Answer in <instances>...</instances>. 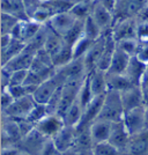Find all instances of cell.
<instances>
[{
	"instance_id": "50",
	"label": "cell",
	"mask_w": 148,
	"mask_h": 155,
	"mask_svg": "<svg viewBox=\"0 0 148 155\" xmlns=\"http://www.w3.org/2000/svg\"><path fill=\"white\" fill-rule=\"evenodd\" d=\"M145 130H148V105H145Z\"/></svg>"
},
{
	"instance_id": "23",
	"label": "cell",
	"mask_w": 148,
	"mask_h": 155,
	"mask_svg": "<svg viewBox=\"0 0 148 155\" xmlns=\"http://www.w3.org/2000/svg\"><path fill=\"white\" fill-rule=\"evenodd\" d=\"M146 68H147V65L143 64L134 56V57H131L129 66L124 74L129 78V80L133 84L140 86V81H141V78L146 71Z\"/></svg>"
},
{
	"instance_id": "37",
	"label": "cell",
	"mask_w": 148,
	"mask_h": 155,
	"mask_svg": "<svg viewBox=\"0 0 148 155\" xmlns=\"http://www.w3.org/2000/svg\"><path fill=\"white\" fill-rule=\"evenodd\" d=\"M89 75V74H88ZM87 75L86 80H84V84L81 87V89L79 91V95H77V101L79 103L82 105V108H86L89 102L94 98L93 96V93H91V88H90V84H89V77Z\"/></svg>"
},
{
	"instance_id": "6",
	"label": "cell",
	"mask_w": 148,
	"mask_h": 155,
	"mask_svg": "<svg viewBox=\"0 0 148 155\" xmlns=\"http://www.w3.org/2000/svg\"><path fill=\"white\" fill-rule=\"evenodd\" d=\"M123 122L131 137L145 131V105L126 111Z\"/></svg>"
},
{
	"instance_id": "22",
	"label": "cell",
	"mask_w": 148,
	"mask_h": 155,
	"mask_svg": "<svg viewBox=\"0 0 148 155\" xmlns=\"http://www.w3.org/2000/svg\"><path fill=\"white\" fill-rule=\"evenodd\" d=\"M131 60V56L129 53H126L125 51L120 50L119 48H117L115 53H113V57L111 60V65H110L109 71L107 73H111V74H124L129 63Z\"/></svg>"
},
{
	"instance_id": "2",
	"label": "cell",
	"mask_w": 148,
	"mask_h": 155,
	"mask_svg": "<svg viewBox=\"0 0 148 155\" xmlns=\"http://www.w3.org/2000/svg\"><path fill=\"white\" fill-rule=\"evenodd\" d=\"M36 101L34 100L32 95H27V96L20 97L14 100V102L7 109L1 111V116L8 117L15 120L19 119H27L31 110L36 105Z\"/></svg>"
},
{
	"instance_id": "40",
	"label": "cell",
	"mask_w": 148,
	"mask_h": 155,
	"mask_svg": "<svg viewBox=\"0 0 148 155\" xmlns=\"http://www.w3.org/2000/svg\"><path fill=\"white\" fill-rule=\"evenodd\" d=\"M29 74V70H20L11 72V84L9 86H21L25 84ZM8 86V87H9Z\"/></svg>"
},
{
	"instance_id": "5",
	"label": "cell",
	"mask_w": 148,
	"mask_h": 155,
	"mask_svg": "<svg viewBox=\"0 0 148 155\" xmlns=\"http://www.w3.org/2000/svg\"><path fill=\"white\" fill-rule=\"evenodd\" d=\"M65 126L64 119L57 114H48L38 120L35 127L48 139H52Z\"/></svg>"
},
{
	"instance_id": "36",
	"label": "cell",
	"mask_w": 148,
	"mask_h": 155,
	"mask_svg": "<svg viewBox=\"0 0 148 155\" xmlns=\"http://www.w3.org/2000/svg\"><path fill=\"white\" fill-rule=\"evenodd\" d=\"M48 4V6L50 7L53 15L59 13H65V12H70L72 7L74 6L71 0H46L45 1Z\"/></svg>"
},
{
	"instance_id": "49",
	"label": "cell",
	"mask_w": 148,
	"mask_h": 155,
	"mask_svg": "<svg viewBox=\"0 0 148 155\" xmlns=\"http://www.w3.org/2000/svg\"><path fill=\"white\" fill-rule=\"evenodd\" d=\"M142 95H143V103L145 105H148V87H141Z\"/></svg>"
},
{
	"instance_id": "20",
	"label": "cell",
	"mask_w": 148,
	"mask_h": 155,
	"mask_svg": "<svg viewBox=\"0 0 148 155\" xmlns=\"http://www.w3.org/2000/svg\"><path fill=\"white\" fill-rule=\"evenodd\" d=\"M1 13L15 16L20 21L29 20L25 0H1Z\"/></svg>"
},
{
	"instance_id": "31",
	"label": "cell",
	"mask_w": 148,
	"mask_h": 155,
	"mask_svg": "<svg viewBox=\"0 0 148 155\" xmlns=\"http://www.w3.org/2000/svg\"><path fill=\"white\" fill-rule=\"evenodd\" d=\"M95 2H96V0H94V1H88V2L77 4V5H74V6L72 7V9L70 12L75 16V19L86 20L88 16L91 15V13H93Z\"/></svg>"
},
{
	"instance_id": "45",
	"label": "cell",
	"mask_w": 148,
	"mask_h": 155,
	"mask_svg": "<svg viewBox=\"0 0 148 155\" xmlns=\"http://www.w3.org/2000/svg\"><path fill=\"white\" fill-rule=\"evenodd\" d=\"M57 153H58V150L56 149L53 142H52V140L50 139V140L48 141V143L45 145L44 149H43V152H42L41 155H57Z\"/></svg>"
},
{
	"instance_id": "18",
	"label": "cell",
	"mask_w": 148,
	"mask_h": 155,
	"mask_svg": "<svg viewBox=\"0 0 148 155\" xmlns=\"http://www.w3.org/2000/svg\"><path fill=\"white\" fill-rule=\"evenodd\" d=\"M124 155H148V130L131 137Z\"/></svg>"
},
{
	"instance_id": "3",
	"label": "cell",
	"mask_w": 148,
	"mask_h": 155,
	"mask_svg": "<svg viewBox=\"0 0 148 155\" xmlns=\"http://www.w3.org/2000/svg\"><path fill=\"white\" fill-rule=\"evenodd\" d=\"M65 84V79L60 74L54 73V75L51 77L50 79L45 80L43 84H41L37 87L36 91L34 93V100L36 101V103L38 104H46L49 103V101L51 100V97L53 96V94L56 93V91L58 89L61 84Z\"/></svg>"
},
{
	"instance_id": "12",
	"label": "cell",
	"mask_w": 148,
	"mask_h": 155,
	"mask_svg": "<svg viewBox=\"0 0 148 155\" xmlns=\"http://www.w3.org/2000/svg\"><path fill=\"white\" fill-rule=\"evenodd\" d=\"M130 139H131V136L123 120L113 122L111 124V131H110L109 140H108L110 143H112L115 147L124 152L129 145Z\"/></svg>"
},
{
	"instance_id": "51",
	"label": "cell",
	"mask_w": 148,
	"mask_h": 155,
	"mask_svg": "<svg viewBox=\"0 0 148 155\" xmlns=\"http://www.w3.org/2000/svg\"><path fill=\"white\" fill-rule=\"evenodd\" d=\"M61 155H79V154H77L74 149H71V150H67L65 153H61Z\"/></svg>"
},
{
	"instance_id": "57",
	"label": "cell",
	"mask_w": 148,
	"mask_h": 155,
	"mask_svg": "<svg viewBox=\"0 0 148 155\" xmlns=\"http://www.w3.org/2000/svg\"><path fill=\"white\" fill-rule=\"evenodd\" d=\"M42 1H46V0H42Z\"/></svg>"
},
{
	"instance_id": "14",
	"label": "cell",
	"mask_w": 148,
	"mask_h": 155,
	"mask_svg": "<svg viewBox=\"0 0 148 155\" xmlns=\"http://www.w3.org/2000/svg\"><path fill=\"white\" fill-rule=\"evenodd\" d=\"M120 97L125 112L145 105L141 86H131L127 89L120 91Z\"/></svg>"
},
{
	"instance_id": "7",
	"label": "cell",
	"mask_w": 148,
	"mask_h": 155,
	"mask_svg": "<svg viewBox=\"0 0 148 155\" xmlns=\"http://www.w3.org/2000/svg\"><path fill=\"white\" fill-rule=\"evenodd\" d=\"M146 5V0H117L115 22L127 18H135Z\"/></svg>"
},
{
	"instance_id": "25",
	"label": "cell",
	"mask_w": 148,
	"mask_h": 155,
	"mask_svg": "<svg viewBox=\"0 0 148 155\" xmlns=\"http://www.w3.org/2000/svg\"><path fill=\"white\" fill-rule=\"evenodd\" d=\"M27 44L25 42L20 41V39L13 38V41L4 49H1V67L5 66V65L12 60V59L18 56L20 52H22L26 49Z\"/></svg>"
},
{
	"instance_id": "42",
	"label": "cell",
	"mask_w": 148,
	"mask_h": 155,
	"mask_svg": "<svg viewBox=\"0 0 148 155\" xmlns=\"http://www.w3.org/2000/svg\"><path fill=\"white\" fill-rule=\"evenodd\" d=\"M14 102V97L8 93L7 89H2L1 91V111L7 109Z\"/></svg>"
},
{
	"instance_id": "53",
	"label": "cell",
	"mask_w": 148,
	"mask_h": 155,
	"mask_svg": "<svg viewBox=\"0 0 148 155\" xmlns=\"http://www.w3.org/2000/svg\"><path fill=\"white\" fill-rule=\"evenodd\" d=\"M20 155H29V154H27V153H23V152H22V153H21Z\"/></svg>"
},
{
	"instance_id": "35",
	"label": "cell",
	"mask_w": 148,
	"mask_h": 155,
	"mask_svg": "<svg viewBox=\"0 0 148 155\" xmlns=\"http://www.w3.org/2000/svg\"><path fill=\"white\" fill-rule=\"evenodd\" d=\"M94 41L87 38L86 36H82L81 38L77 41V43L73 45V59L84 58V54L89 50Z\"/></svg>"
},
{
	"instance_id": "15",
	"label": "cell",
	"mask_w": 148,
	"mask_h": 155,
	"mask_svg": "<svg viewBox=\"0 0 148 155\" xmlns=\"http://www.w3.org/2000/svg\"><path fill=\"white\" fill-rule=\"evenodd\" d=\"M35 56H36V52H34L32 50L28 49L26 46V49L23 51L20 52L18 56H15L12 60H9L1 68H4L8 72L20 71V70H30Z\"/></svg>"
},
{
	"instance_id": "1",
	"label": "cell",
	"mask_w": 148,
	"mask_h": 155,
	"mask_svg": "<svg viewBox=\"0 0 148 155\" xmlns=\"http://www.w3.org/2000/svg\"><path fill=\"white\" fill-rule=\"evenodd\" d=\"M125 110L123 107L120 93L115 91H108L104 97L103 107L97 119H104L108 122H119L123 120Z\"/></svg>"
},
{
	"instance_id": "21",
	"label": "cell",
	"mask_w": 148,
	"mask_h": 155,
	"mask_svg": "<svg viewBox=\"0 0 148 155\" xmlns=\"http://www.w3.org/2000/svg\"><path fill=\"white\" fill-rule=\"evenodd\" d=\"M89 84L91 88L93 96H101L108 93V84H107V72L94 68L89 73Z\"/></svg>"
},
{
	"instance_id": "46",
	"label": "cell",
	"mask_w": 148,
	"mask_h": 155,
	"mask_svg": "<svg viewBox=\"0 0 148 155\" xmlns=\"http://www.w3.org/2000/svg\"><path fill=\"white\" fill-rule=\"evenodd\" d=\"M97 1H100L105 8H108L110 12H112L113 15H115V9H116L117 0H97Z\"/></svg>"
},
{
	"instance_id": "8",
	"label": "cell",
	"mask_w": 148,
	"mask_h": 155,
	"mask_svg": "<svg viewBox=\"0 0 148 155\" xmlns=\"http://www.w3.org/2000/svg\"><path fill=\"white\" fill-rule=\"evenodd\" d=\"M51 140L59 153H65L67 150H71L75 146L77 129L65 125Z\"/></svg>"
},
{
	"instance_id": "52",
	"label": "cell",
	"mask_w": 148,
	"mask_h": 155,
	"mask_svg": "<svg viewBox=\"0 0 148 155\" xmlns=\"http://www.w3.org/2000/svg\"><path fill=\"white\" fill-rule=\"evenodd\" d=\"M73 2V5H77V4H81V2H88V1H94V0H71Z\"/></svg>"
},
{
	"instance_id": "39",
	"label": "cell",
	"mask_w": 148,
	"mask_h": 155,
	"mask_svg": "<svg viewBox=\"0 0 148 155\" xmlns=\"http://www.w3.org/2000/svg\"><path fill=\"white\" fill-rule=\"evenodd\" d=\"M48 114H49V112H48V109H46V105L37 103L35 105V108L31 110V112L29 114V116H28L27 119L36 125V123H37L38 120H41L44 116H46Z\"/></svg>"
},
{
	"instance_id": "16",
	"label": "cell",
	"mask_w": 148,
	"mask_h": 155,
	"mask_svg": "<svg viewBox=\"0 0 148 155\" xmlns=\"http://www.w3.org/2000/svg\"><path fill=\"white\" fill-rule=\"evenodd\" d=\"M77 20V19H75V16L71 12H65V13L53 15L51 20L48 22V25L52 30H54L56 32H58L59 35L64 36L65 34L74 26Z\"/></svg>"
},
{
	"instance_id": "41",
	"label": "cell",
	"mask_w": 148,
	"mask_h": 155,
	"mask_svg": "<svg viewBox=\"0 0 148 155\" xmlns=\"http://www.w3.org/2000/svg\"><path fill=\"white\" fill-rule=\"evenodd\" d=\"M136 38L139 39L142 44L148 43V22H138Z\"/></svg>"
},
{
	"instance_id": "26",
	"label": "cell",
	"mask_w": 148,
	"mask_h": 155,
	"mask_svg": "<svg viewBox=\"0 0 148 155\" xmlns=\"http://www.w3.org/2000/svg\"><path fill=\"white\" fill-rule=\"evenodd\" d=\"M107 84H108V91H115L119 93L127 89L131 86H136L132 84L125 74H111V73H107Z\"/></svg>"
},
{
	"instance_id": "24",
	"label": "cell",
	"mask_w": 148,
	"mask_h": 155,
	"mask_svg": "<svg viewBox=\"0 0 148 155\" xmlns=\"http://www.w3.org/2000/svg\"><path fill=\"white\" fill-rule=\"evenodd\" d=\"M51 58L56 70L63 67L66 64H68L71 60H73V46L65 42L57 51L51 54Z\"/></svg>"
},
{
	"instance_id": "32",
	"label": "cell",
	"mask_w": 148,
	"mask_h": 155,
	"mask_svg": "<svg viewBox=\"0 0 148 155\" xmlns=\"http://www.w3.org/2000/svg\"><path fill=\"white\" fill-rule=\"evenodd\" d=\"M142 43L136 38H125L122 41H118L117 42V48H119L120 50L125 51L126 53H129L131 57H134L136 56V53L139 52L140 48H141Z\"/></svg>"
},
{
	"instance_id": "33",
	"label": "cell",
	"mask_w": 148,
	"mask_h": 155,
	"mask_svg": "<svg viewBox=\"0 0 148 155\" xmlns=\"http://www.w3.org/2000/svg\"><path fill=\"white\" fill-rule=\"evenodd\" d=\"M91 154L93 155H124L120 149L115 147L109 141L98 142V143L93 145Z\"/></svg>"
},
{
	"instance_id": "17",
	"label": "cell",
	"mask_w": 148,
	"mask_h": 155,
	"mask_svg": "<svg viewBox=\"0 0 148 155\" xmlns=\"http://www.w3.org/2000/svg\"><path fill=\"white\" fill-rule=\"evenodd\" d=\"M105 42H107V35L103 34L100 38L95 39L93 42L91 46L89 48V50L87 51V53L84 54V63H86V66L88 68V71H93L96 66V63L98 61V59L101 58L102 53L104 52V49H105Z\"/></svg>"
},
{
	"instance_id": "29",
	"label": "cell",
	"mask_w": 148,
	"mask_h": 155,
	"mask_svg": "<svg viewBox=\"0 0 148 155\" xmlns=\"http://www.w3.org/2000/svg\"><path fill=\"white\" fill-rule=\"evenodd\" d=\"M48 26H49V25H48ZM64 43H65L64 37H63L61 35H59L58 32L52 30L51 28L49 27L48 38H46V42H45V45L43 50H45L48 53H50V56H51V54H53Z\"/></svg>"
},
{
	"instance_id": "55",
	"label": "cell",
	"mask_w": 148,
	"mask_h": 155,
	"mask_svg": "<svg viewBox=\"0 0 148 155\" xmlns=\"http://www.w3.org/2000/svg\"><path fill=\"white\" fill-rule=\"evenodd\" d=\"M146 4H147V6H148V0H146Z\"/></svg>"
},
{
	"instance_id": "34",
	"label": "cell",
	"mask_w": 148,
	"mask_h": 155,
	"mask_svg": "<svg viewBox=\"0 0 148 155\" xmlns=\"http://www.w3.org/2000/svg\"><path fill=\"white\" fill-rule=\"evenodd\" d=\"M103 35V32L101 30V28L97 26V23L94 21L91 16H88L84 20V36L87 38L95 41V39L100 38Z\"/></svg>"
},
{
	"instance_id": "38",
	"label": "cell",
	"mask_w": 148,
	"mask_h": 155,
	"mask_svg": "<svg viewBox=\"0 0 148 155\" xmlns=\"http://www.w3.org/2000/svg\"><path fill=\"white\" fill-rule=\"evenodd\" d=\"M20 22L19 19L7 13H1V35L11 34L15 26Z\"/></svg>"
},
{
	"instance_id": "58",
	"label": "cell",
	"mask_w": 148,
	"mask_h": 155,
	"mask_svg": "<svg viewBox=\"0 0 148 155\" xmlns=\"http://www.w3.org/2000/svg\"><path fill=\"white\" fill-rule=\"evenodd\" d=\"M147 67H148V65H147Z\"/></svg>"
},
{
	"instance_id": "27",
	"label": "cell",
	"mask_w": 148,
	"mask_h": 155,
	"mask_svg": "<svg viewBox=\"0 0 148 155\" xmlns=\"http://www.w3.org/2000/svg\"><path fill=\"white\" fill-rule=\"evenodd\" d=\"M82 115H84V108L79 103L77 98V101L72 104L71 108L67 110V112L65 114L64 118H63L65 125L77 129L81 122V119H82Z\"/></svg>"
},
{
	"instance_id": "13",
	"label": "cell",
	"mask_w": 148,
	"mask_h": 155,
	"mask_svg": "<svg viewBox=\"0 0 148 155\" xmlns=\"http://www.w3.org/2000/svg\"><path fill=\"white\" fill-rule=\"evenodd\" d=\"M43 26L36 21L32 20H27V21H20L19 23L15 26L11 35L12 37L15 39H20L25 43H28L30 39L37 34L39 30V28Z\"/></svg>"
},
{
	"instance_id": "30",
	"label": "cell",
	"mask_w": 148,
	"mask_h": 155,
	"mask_svg": "<svg viewBox=\"0 0 148 155\" xmlns=\"http://www.w3.org/2000/svg\"><path fill=\"white\" fill-rule=\"evenodd\" d=\"M84 20H77V22L74 23V26L72 27L71 29L63 36L65 42L72 46L74 45L77 41L84 36Z\"/></svg>"
},
{
	"instance_id": "48",
	"label": "cell",
	"mask_w": 148,
	"mask_h": 155,
	"mask_svg": "<svg viewBox=\"0 0 148 155\" xmlns=\"http://www.w3.org/2000/svg\"><path fill=\"white\" fill-rule=\"evenodd\" d=\"M140 86L141 87H148V67L146 68V71H145V73H143V75L141 78Z\"/></svg>"
},
{
	"instance_id": "4",
	"label": "cell",
	"mask_w": 148,
	"mask_h": 155,
	"mask_svg": "<svg viewBox=\"0 0 148 155\" xmlns=\"http://www.w3.org/2000/svg\"><path fill=\"white\" fill-rule=\"evenodd\" d=\"M49 140L50 139L43 136L35 127L31 132H29L27 136L21 139L19 147L23 153H27L29 155H41Z\"/></svg>"
},
{
	"instance_id": "47",
	"label": "cell",
	"mask_w": 148,
	"mask_h": 155,
	"mask_svg": "<svg viewBox=\"0 0 148 155\" xmlns=\"http://www.w3.org/2000/svg\"><path fill=\"white\" fill-rule=\"evenodd\" d=\"M12 41H13V37L11 34H2L1 35V49L6 48Z\"/></svg>"
},
{
	"instance_id": "10",
	"label": "cell",
	"mask_w": 148,
	"mask_h": 155,
	"mask_svg": "<svg viewBox=\"0 0 148 155\" xmlns=\"http://www.w3.org/2000/svg\"><path fill=\"white\" fill-rule=\"evenodd\" d=\"M136 27H138L136 19L127 18V19H123L115 22L111 32L117 42L125 38H133V37H136Z\"/></svg>"
},
{
	"instance_id": "19",
	"label": "cell",
	"mask_w": 148,
	"mask_h": 155,
	"mask_svg": "<svg viewBox=\"0 0 148 155\" xmlns=\"http://www.w3.org/2000/svg\"><path fill=\"white\" fill-rule=\"evenodd\" d=\"M111 124H112L111 122L104 120V119H96L90 124L88 129H89V134L93 145L109 140Z\"/></svg>"
},
{
	"instance_id": "54",
	"label": "cell",
	"mask_w": 148,
	"mask_h": 155,
	"mask_svg": "<svg viewBox=\"0 0 148 155\" xmlns=\"http://www.w3.org/2000/svg\"><path fill=\"white\" fill-rule=\"evenodd\" d=\"M57 155H61V153H59V152H58V153H57Z\"/></svg>"
},
{
	"instance_id": "28",
	"label": "cell",
	"mask_w": 148,
	"mask_h": 155,
	"mask_svg": "<svg viewBox=\"0 0 148 155\" xmlns=\"http://www.w3.org/2000/svg\"><path fill=\"white\" fill-rule=\"evenodd\" d=\"M48 32H49V26L46 23V25H43V26L41 27L39 30L37 31V34L27 43V48L32 50L34 52H36V53L39 50H43L45 45V42H46V38H48Z\"/></svg>"
},
{
	"instance_id": "43",
	"label": "cell",
	"mask_w": 148,
	"mask_h": 155,
	"mask_svg": "<svg viewBox=\"0 0 148 155\" xmlns=\"http://www.w3.org/2000/svg\"><path fill=\"white\" fill-rule=\"evenodd\" d=\"M135 57L139 59L140 61H142L143 64L148 65V43L142 44L141 48H140V50L136 53Z\"/></svg>"
},
{
	"instance_id": "9",
	"label": "cell",
	"mask_w": 148,
	"mask_h": 155,
	"mask_svg": "<svg viewBox=\"0 0 148 155\" xmlns=\"http://www.w3.org/2000/svg\"><path fill=\"white\" fill-rule=\"evenodd\" d=\"M90 16L94 19V21L97 23V26L101 28L103 34L112 30L113 25H115V15L112 12H110L108 8H105L100 1L96 0L93 13Z\"/></svg>"
},
{
	"instance_id": "11",
	"label": "cell",
	"mask_w": 148,
	"mask_h": 155,
	"mask_svg": "<svg viewBox=\"0 0 148 155\" xmlns=\"http://www.w3.org/2000/svg\"><path fill=\"white\" fill-rule=\"evenodd\" d=\"M104 97H105V95H101V96L94 97L90 101L89 104L84 109L82 119H81V122H80L79 126L77 127V130L89 127L90 124L98 118L100 114H101V110H102V107H103Z\"/></svg>"
},
{
	"instance_id": "56",
	"label": "cell",
	"mask_w": 148,
	"mask_h": 155,
	"mask_svg": "<svg viewBox=\"0 0 148 155\" xmlns=\"http://www.w3.org/2000/svg\"><path fill=\"white\" fill-rule=\"evenodd\" d=\"M88 155H93V154H91V153H90V154H88Z\"/></svg>"
},
{
	"instance_id": "44",
	"label": "cell",
	"mask_w": 148,
	"mask_h": 155,
	"mask_svg": "<svg viewBox=\"0 0 148 155\" xmlns=\"http://www.w3.org/2000/svg\"><path fill=\"white\" fill-rule=\"evenodd\" d=\"M22 150L19 146H6L1 148V155H20Z\"/></svg>"
}]
</instances>
